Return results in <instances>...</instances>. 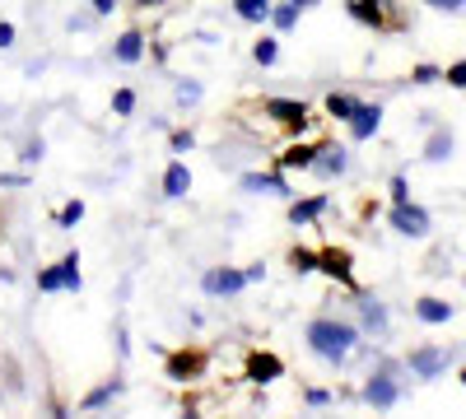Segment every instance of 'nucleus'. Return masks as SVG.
I'll use <instances>...</instances> for the list:
<instances>
[{
    "label": "nucleus",
    "mask_w": 466,
    "mask_h": 419,
    "mask_svg": "<svg viewBox=\"0 0 466 419\" xmlns=\"http://www.w3.org/2000/svg\"><path fill=\"white\" fill-rule=\"evenodd\" d=\"M308 350H313L318 359H327V364H340V359H350V350H355V326L318 317L313 326H308Z\"/></svg>",
    "instance_id": "obj_1"
},
{
    "label": "nucleus",
    "mask_w": 466,
    "mask_h": 419,
    "mask_svg": "<svg viewBox=\"0 0 466 419\" xmlns=\"http://www.w3.org/2000/svg\"><path fill=\"white\" fill-rule=\"evenodd\" d=\"M364 396H369V405H378V410H387V405H392L397 401V383H392V377H373V383L364 387Z\"/></svg>",
    "instance_id": "obj_8"
},
{
    "label": "nucleus",
    "mask_w": 466,
    "mask_h": 419,
    "mask_svg": "<svg viewBox=\"0 0 466 419\" xmlns=\"http://www.w3.org/2000/svg\"><path fill=\"white\" fill-rule=\"evenodd\" d=\"M322 210H327V196H313V201L294 205V210H289V219H294V224H313V219H318Z\"/></svg>",
    "instance_id": "obj_15"
},
{
    "label": "nucleus",
    "mask_w": 466,
    "mask_h": 419,
    "mask_svg": "<svg viewBox=\"0 0 466 419\" xmlns=\"http://www.w3.org/2000/svg\"><path fill=\"white\" fill-rule=\"evenodd\" d=\"M322 265H327V271H331L336 280H350V261H345L340 252H327V256H322Z\"/></svg>",
    "instance_id": "obj_24"
},
{
    "label": "nucleus",
    "mask_w": 466,
    "mask_h": 419,
    "mask_svg": "<svg viewBox=\"0 0 466 419\" xmlns=\"http://www.w3.org/2000/svg\"><path fill=\"white\" fill-rule=\"evenodd\" d=\"M270 19H276V28H294V24H299V5L289 0V5H280V10L270 15Z\"/></svg>",
    "instance_id": "obj_25"
},
{
    "label": "nucleus",
    "mask_w": 466,
    "mask_h": 419,
    "mask_svg": "<svg viewBox=\"0 0 466 419\" xmlns=\"http://www.w3.org/2000/svg\"><path fill=\"white\" fill-rule=\"evenodd\" d=\"M248 377H252V383H276V377H280V359L276 354H252Z\"/></svg>",
    "instance_id": "obj_9"
},
{
    "label": "nucleus",
    "mask_w": 466,
    "mask_h": 419,
    "mask_svg": "<svg viewBox=\"0 0 466 419\" xmlns=\"http://www.w3.org/2000/svg\"><path fill=\"white\" fill-rule=\"evenodd\" d=\"M382 126V107H355V117H350V131H355V140H369L373 131Z\"/></svg>",
    "instance_id": "obj_6"
},
{
    "label": "nucleus",
    "mask_w": 466,
    "mask_h": 419,
    "mask_svg": "<svg viewBox=\"0 0 466 419\" xmlns=\"http://www.w3.org/2000/svg\"><path fill=\"white\" fill-rule=\"evenodd\" d=\"M448 85H457V89H466V61H457V65L448 70Z\"/></svg>",
    "instance_id": "obj_32"
},
{
    "label": "nucleus",
    "mask_w": 466,
    "mask_h": 419,
    "mask_svg": "<svg viewBox=\"0 0 466 419\" xmlns=\"http://www.w3.org/2000/svg\"><path fill=\"white\" fill-rule=\"evenodd\" d=\"M238 19H248V24L270 19V0H238Z\"/></svg>",
    "instance_id": "obj_17"
},
{
    "label": "nucleus",
    "mask_w": 466,
    "mask_h": 419,
    "mask_svg": "<svg viewBox=\"0 0 466 419\" xmlns=\"http://www.w3.org/2000/svg\"><path fill=\"white\" fill-rule=\"evenodd\" d=\"M415 80H420V85H434V80H439V70H434V65H420V70H415Z\"/></svg>",
    "instance_id": "obj_33"
},
{
    "label": "nucleus",
    "mask_w": 466,
    "mask_h": 419,
    "mask_svg": "<svg viewBox=\"0 0 466 419\" xmlns=\"http://www.w3.org/2000/svg\"><path fill=\"white\" fill-rule=\"evenodd\" d=\"M360 308H364V322L382 331V322H387V317H382V308H378V303H373V298H364V303H360Z\"/></svg>",
    "instance_id": "obj_26"
},
{
    "label": "nucleus",
    "mask_w": 466,
    "mask_h": 419,
    "mask_svg": "<svg viewBox=\"0 0 466 419\" xmlns=\"http://www.w3.org/2000/svg\"><path fill=\"white\" fill-rule=\"evenodd\" d=\"M15 43V24H0V47H10Z\"/></svg>",
    "instance_id": "obj_37"
},
{
    "label": "nucleus",
    "mask_w": 466,
    "mask_h": 419,
    "mask_svg": "<svg viewBox=\"0 0 466 419\" xmlns=\"http://www.w3.org/2000/svg\"><path fill=\"white\" fill-rule=\"evenodd\" d=\"M313 159H318V149L294 145V149H285V155H280V168H313Z\"/></svg>",
    "instance_id": "obj_14"
},
{
    "label": "nucleus",
    "mask_w": 466,
    "mask_h": 419,
    "mask_svg": "<svg viewBox=\"0 0 466 419\" xmlns=\"http://www.w3.org/2000/svg\"><path fill=\"white\" fill-rule=\"evenodd\" d=\"M313 168H318V173H327V177H340V173H345V149H340V145H327V149H318Z\"/></svg>",
    "instance_id": "obj_10"
},
{
    "label": "nucleus",
    "mask_w": 466,
    "mask_h": 419,
    "mask_svg": "<svg viewBox=\"0 0 466 419\" xmlns=\"http://www.w3.org/2000/svg\"><path fill=\"white\" fill-rule=\"evenodd\" d=\"M173 149H177V155H187V149H191V131H177L173 135Z\"/></svg>",
    "instance_id": "obj_34"
},
{
    "label": "nucleus",
    "mask_w": 466,
    "mask_h": 419,
    "mask_svg": "<svg viewBox=\"0 0 466 419\" xmlns=\"http://www.w3.org/2000/svg\"><path fill=\"white\" fill-rule=\"evenodd\" d=\"M392 228H397V234H406V238H424V234H430V214H424L420 205L397 201V210H392Z\"/></svg>",
    "instance_id": "obj_2"
},
{
    "label": "nucleus",
    "mask_w": 466,
    "mask_h": 419,
    "mask_svg": "<svg viewBox=\"0 0 466 419\" xmlns=\"http://www.w3.org/2000/svg\"><path fill=\"white\" fill-rule=\"evenodd\" d=\"M173 94H177V103H182V107L201 103V85H197V80H177V89H173Z\"/></svg>",
    "instance_id": "obj_23"
},
{
    "label": "nucleus",
    "mask_w": 466,
    "mask_h": 419,
    "mask_svg": "<svg viewBox=\"0 0 466 419\" xmlns=\"http://www.w3.org/2000/svg\"><path fill=\"white\" fill-rule=\"evenodd\" d=\"M80 219H85V205H80V201H70V205L61 210V224H80Z\"/></svg>",
    "instance_id": "obj_29"
},
{
    "label": "nucleus",
    "mask_w": 466,
    "mask_h": 419,
    "mask_svg": "<svg viewBox=\"0 0 466 419\" xmlns=\"http://www.w3.org/2000/svg\"><path fill=\"white\" fill-rule=\"evenodd\" d=\"M276 56H280L276 37H261V43L252 47V61H257V65H276Z\"/></svg>",
    "instance_id": "obj_21"
},
{
    "label": "nucleus",
    "mask_w": 466,
    "mask_h": 419,
    "mask_svg": "<svg viewBox=\"0 0 466 419\" xmlns=\"http://www.w3.org/2000/svg\"><path fill=\"white\" fill-rule=\"evenodd\" d=\"M140 5H145V10H149V5H164V0H140Z\"/></svg>",
    "instance_id": "obj_39"
},
{
    "label": "nucleus",
    "mask_w": 466,
    "mask_h": 419,
    "mask_svg": "<svg viewBox=\"0 0 466 419\" xmlns=\"http://www.w3.org/2000/svg\"><path fill=\"white\" fill-rule=\"evenodd\" d=\"M355 107H360V103H355V98H345V94H331V98H327V112H331V117H340V122L355 117Z\"/></svg>",
    "instance_id": "obj_19"
},
{
    "label": "nucleus",
    "mask_w": 466,
    "mask_h": 419,
    "mask_svg": "<svg viewBox=\"0 0 466 419\" xmlns=\"http://www.w3.org/2000/svg\"><path fill=\"white\" fill-rule=\"evenodd\" d=\"M168 373L177 377V383H187L191 373H201V354H177V359L168 364Z\"/></svg>",
    "instance_id": "obj_18"
},
{
    "label": "nucleus",
    "mask_w": 466,
    "mask_h": 419,
    "mask_svg": "<svg viewBox=\"0 0 466 419\" xmlns=\"http://www.w3.org/2000/svg\"><path fill=\"white\" fill-rule=\"evenodd\" d=\"M37 284H43L47 294H56V289H61V275H56V265H52V271H43V275H37Z\"/></svg>",
    "instance_id": "obj_31"
},
{
    "label": "nucleus",
    "mask_w": 466,
    "mask_h": 419,
    "mask_svg": "<svg viewBox=\"0 0 466 419\" xmlns=\"http://www.w3.org/2000/svg\"><path fill=\"white\" fill-rule=\"evenodd\" d=\"M461 383H466V373H461Z\"/></svg>",
    "instance_id": "obj_41"
},
{
    "label": "nucleus",
    "mask_w": 466,
    "mask_h": 419,
    "mask_svg": "<svg viewBox=\"0 0 466 419\" xmlns=\"http://www.w3.org/2000/svg\"><path fill=\"white\" fill-rule=\"evenodd\" d=\"M294 271H299V275L318 271V256H313V252H294Z\"/></svg>",
    "instance_id": "obj_27"
},
{
    "label": "nucleus",
    "mask_w": 466,
    "mask_h": 419,
    "mask_svg": "<svg viewBox=\"0 0 466 419\" xmlns=\"http://www.w3.org/2000/svg\"><path fill=\"white\" fill-rule=\"evenodd\" d=\"M112 56L127 61V65L140 61V56H145V37H140V33H122V37H116V47H112Z\"/></svg>",
    "instance_id": "obj_12"
},
{
    "label": "nucleus",
    "mask_w": 466,
    "mask_h": 419,
    "mask_svg": "<svg viewBox=\"0 0 466 419\" xmlns=\"http://www.w3.org/2000/svg\"><path fill=\"white\" fill-rule=\"evenodd\" d=\"M415 313H420V322H430V326H439V322L452 317V308H448L443 298H420V303H415Z\"/></svg>",
    "instance_id": "obj_13"
},
{
    "label": "nucleus",
    "mask_w": 466,
    "mask_h": 419,
    "mask_svg": "<svg viewBox=\"0 0 466 419\" xmlns=\"http://www.w3.org/2000/svg\"><path fill=\"white\" fill-rule=\"evenodd\" d=\"M355 19H364V24H378L382 15H378V10H369V0H355Z\"/></svg>",
    "instance_id": "obj_30"
},
{
    "label": "nucleus",
    "mask_w": 466,
    "mask_h": 419,
    "mask_svg": "<svg viewBox=\"0 0 466 419\" xmlns=\"http://www.w3.org/2000/svg\"><path fill=\"white\" fill-rule=\"evenodd\" d=\"M294 5H318V0H294Z\"/></svg>",
    "instance_id": "obj_40"
},
{
    "label": "nucleus",
    "mask_w": 466,
    "mask_h": 419,
    "mask_svg": "<svg viewBox=\"0 0 466 419\" xmlns=\"http://www.w3.org/2000/svg\"><path fill=\"white\" fill-rule=\"evenodd\" d=\"M448 368V354L443 350H415L410 354V373H420V377H439Z\"/></svg>",
    "instance_id": "obj_4"
},
{
    "label": "nucleus",
    "mask_w": 466,
    "mask_h": 419,
    "mask_svg": "<svg viewBox=\"0 0 466 419\" xmlns=\"http://www.w3.org/2000/svg\"><path fill=\"white\" fill-rule=\"evenodd\" d=\"M116 392H122V383H107V387H98V392H89L85 396V410H98V405H107Z\"/></svg>",
    "instance_id": "obj_22"
},
{
    "label": "nucleus",
    "mask_w": 466,
    "mask_h": 419,
    "mask_svg": "<svg viewBox=\"0 0 466 419\" xmlns=\"http://www.w3.org/2000/svg\"><path fill=\"white\" fill-rule=\"evenodd\" d=\"M201 284H206V294H238L248 284V275L243 271H210Z\"/></svg>",
    "instance_id": "obj_5"
},
{
    "label": "nucleus",
    "mask_w": 466,
    "mask_h": 419,
    "mask_svg": "<svg viewBox=\"0 0 466 419\" xmlns=\"http://www.w3.org/2000/svg\"><path fill=\"white\" fill-rule=\"evenodd\" d=\"M424 5H434V10H461L466 0H424Z\"/></svg>",
    "instance_id": "obj_35"
},
{
    "label": "nucleus",
    "mask_w": 466,
    "mask_h": 419,
    "mask_svg": "<svg viewBox=\"0 0 466 419\" xmlns=\"http://www.w3.org/2000/svg\"><path fill=\"white\" fill-rule=\"evenodd\" d=\"M89 5H94L98 15H112V10H116V0H89Z\"/></svg>",
    "instance_id": "obj_38"
},
{
    "label": "nucleus",
    "mask_w": 466,
    "mask_h": 419,
    "mask_svg": "<svg viewBox=\"0 0 466 419\" xmlns=\"http://www.w3.org/2000/svg\"><path fill=\"white\" fill-rule=\"evenodd\" d=\"M266 112H270L276 122H285V126H303V122H308L303 103H289V98H270V103H266Z\"/></svg>",
    "instance_id": "obj_7"
},
{
    "label": "nucleus",
    "mask_w": 466,
    "mask_h": 419,
    "mask_svg": "<svg viewBox=\"0 0 466 419\" xmlns=\"http://www.w3.org/2000/svg\"><path fill=\"white\" fill-rule=\"evenodd\" d=\"M243 192H252V196H289V186L276 173H248L243 177Z\"/></svg>",
    "instance_id": "obj_3"
},
{
    "label": "nucleus",
    "mask_w": 466,
    "mask_h": 419,
    "mask_svg": "<svg viewBox=\"0 0 466 419\" xmlns=\"http://www.w3.org/2000/svg\"><path fill=\"white\" fill-rule=\"evenodd\" d=\"M37 159H43V140H37V145H28V149H24V164H37Z\"/></svg>",
    "instance_id": "obj_36"
},
{
    "label": "nucleus",
    "mask_w": 466,
    "mask_h": 419,
    "mask_svg": "<svg viewBox=\"0 0 466 419\" xmlns=\"http://www.w3.org/2000/svg\"><path fill=\"white\" fill-rule=\"evenodd\" d=\"M448 155H452V135H448V131H439L430 145H424V159H434V164H439V159H448Z\"/></svg>",
    "instance_id": "obj_20"
},
{
    "label": "nucleus",
    "mask_w": 466,
    "mask_h": 419,
    "mask_svg": "<svg viewBox=\"0 0 466 419\" xmlns=\"http://www.w3.org/2000/svg\"><path fill=\"white\" fill-rule=\"evenodd\" d=\"M191 192V173H187V164H168V173H164V196H187Z\"/></svg>",
    "instance_id": "obj_11"
},
{
    "label": "nucleus",
    "mask_w": 466,
    "mask_h": 419,
    "mask_svg": "<svg viewBox=\"0 0 466 419\" xmlns=\"http://www.w3.org/2000/svg\"><path fill=\"white\" fill-rule=\"evenodd\" d=\"M56 275H61V289H80V256H66L61 265H56Z\"/></svg>",
    "instance_id": "obj_16"
},
{
    "label": "nucleus",
    "mask_w": 466,
    "mask_h": 419,
    "mask_svg": "<svg viewBox=\"0 0 466 419\" xmlns=\"http://www.w3.org/2000/svg\"><path fill=\"white\" fill-rule=\"evenodd\" d=\"M112 107H116V112H122V117H127V112L136 107V94H131V89H122V94L112 98Z\"/></svg>",
    "instance_id": "obj_28"
}]
</instances>
